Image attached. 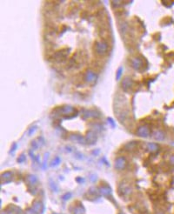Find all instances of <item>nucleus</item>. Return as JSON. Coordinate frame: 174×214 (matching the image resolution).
I'll return each mask as SVG.
<instances>
[{
    "label": "nucleus",
    "mask_w": 174,
    "mask_h": 214,
    "mask_svg": "<svg viewBox=\"0 0 174 214\" xmlns=\"http://www.w3.org/2000/svg\"><path fill=\"white\" fill-rule=\"evenodd\" d=\"M133 193V189L131 185H129L127 182L123 181L118 186V193L122 198H129Z\"/></svg>",
    "instance_id": "nucleus-1"
},
{
    "label": "nucleus",
    "mask_w": 174,
    "mask_h": 214,
    "mask_svg": "<svg viewBox=\"0 0 174 214\" xmlns=\"http://www.w3.org/2000/svg\"><path fill=\"white\" fill-rule=\"evenodd\" d=\"M94 49L96 53L98 55H104L108 51V44L104 41H97L95 43Z\"/></svg>",
    "instance_id": "nucleus-2"
},
{
    "label": "nucleus",
    "mask_w": 174,
    "mask_h": 214,
    "mask_svg": "<svg viewBox=\"0 0 174 214\" xmlns=\"http://www.w3.org/2000/svg\"><path fill=\"white\" fill-rule=\"evenodd\" d=\"M136 134H137V136L141 137V138H148L151 135V130H150L149 126L146 125V124L140 125L137 129Z\"/></svg>",
    "instance_id": "nucleus-3"
},
{
    "label": "nucleus",
    "mask_w": 174,
    "mask_h": 214,
    "mask_svg": "<svg viewBox=\"0 0 174 214\" xmlns=\"http://www.w3.org/2000/svg\"><path fill=\"white\" fill-rule=\"evenodd\" d=\"M114 166L118 171L125 170V167L127 166V160L124 157H118V158L115 159Z\"/></svg>",
    "instance_id": "nucleus-4"
},
{
    "label": "nucleus",
    "mask_w": 174,
    "mask_h": 214,
    "mask_svg": "<svg viewBox=\"0 0 174 214\" xmlns=\"http://www.w3.org/2000/svg\"><path fill=\"white\" fill-rule=\"evenodd\" d=\"M85 141H86V143L89 144V145H93V144L97 141L96 132L93 131L92 130L87 131V132H86V136H85Z\"/></svg>",
    "instance_id": "nucleus-5"
},
{
    "label": "nucleus",
    "mask_w": 174,
    "mask_h": 214,
    "mask_svg": "<svg viewBox=\"0 0 174 214\" xmlns=\"http://www.w3.org/2000/svg\"><path fill=\"white\" fill-rule=\"evenodd\" d=\"M73 112H77V111L73 107H71L70 105L63 106L62 108H60V110H59V113L64 115V116H71Z\"/></svg>",
    "instance_id": "nucleus-6"
},
{
    "label": "nucleus",
    "mask_w": 174,
    "mask_h": 214,
    "mask_svg": "<svg viewBox=\"0 0 174 214\" xmlns=\"http://www.w3.org/2000/svg\"><path fill=\"white\" fill-rule=\"evenodd\" d=\"M83 117L84 118H90V117H99L100 112L97 110H84Z\"/></svg>",
    "instance_id": "nucleus-7"
},
{
    "label": "nucleus",
    "mask_w": 174,
    "mask_h": 214,
    "mask_svg": "<svg viewBox=\"0 0 174 214\" xmlns=\"http://www.w3.org/2000/svg\"><path fill=\"white\" fill-rule=\"evenodd\" d=\"M97 76L90 70H88L84 75V80L86 82H89V83H92V82H95L97 80Z\"/></svg>",
    "instance_id": "nucleus-8"
},
{
    "label": "nucleus",
    "mask_w": 174,
    "mask_h": 214,
    "mask_svg": "<svg viewBox=\"0 0 174 214\" xmlns=\"http://www.w3.org/2000/svg\"><path fill=\"white\" fill-rule=\"evenodd\" d=\"M68 51H69V50L66 51V49H63L61 51L56 52L55 55H54V58H55L57 61H62V60H64V59L67 57Z\"/></svg>",
    "instance_id": "nucleus-9"
},
{
    "label": "nucleus",
    "mask_w": 174,
    "mask_h": 214,
    "mask_svg": "<svg viewBox=\"0 0 174 214\" xmlns=\"http://www.w3.org/2000/svg\"><path fill=\"white\" fill-rule=\"evenodd\" d=\"M153 136L156 140L163 141L166 138V133H165V131H163V130H161V129H157V130H155V131H153Z\"/></svg>",
    "instance_id": "nucleus-10"
},
{
    "label": "nucleus",
    "mask_w": 174,
    "mask_h": 214,
    "mask_svg": "<svg viewBox=\"0 0 174 214\" xmlns=\"http://www.w3.org/2000/svg\"><path fill=\"white\" fill-rule=\"evenodd\" d=\"M159 145L156 143H148L146 145V150L151 153H156L159 151Z\"/></svg>",
    "instance_id": "nucleus-11"
},
{
    "label": "nucleus",
    "mask_w": 174,
    "mask_h": 214,
    "mask_svg": "<svg viewBox=\"0 0 174 214\" xmlns=\"http://www.w3.org/2000/svg\"><path fill=\"white\" fill-rule=\"evenodd\" d=\"M133 81L132 80V78L130 77H125V78L122 80V87L125 91H128L130 88H132Z\"/></svg>",
    "instance_id": "nucleus-12"
},
{
    "label": "nucleus",
    "mask_w": 174,
    "mask_h": 214,
    "mask_svg": "<svg viewBox=\"0 0 174 214\" xmlns=\"http://www.w3.org/2000/svg\"><path fill=\"white\" fill-rule=\"evenodd\" d=\"M132 66L135 70H139L142 67L143 65V60L140 58H133L131 61Z\"/></svg>",
    "instance_id": "nucleus-13"
},
{
    "label": "nucleus",
    "mask_w": 174,
    "mask_h": 214,
    "mask_svg": "<svg viewBox=\"0 0 174 214\" xmlns=\"http://www.w3.org/2000/svg\"><path fill=\"white\" fill-rule=\"evenodd\" d=\"M70 139L73 142H77V143H80V144H85V138H83L82 136L78 135V134H71L70 136Z\"/></svg>",
    "instance_id": "nucleus-14"
},
{
    "label": "nucleus",
    "mask_w": 174,
    "mask_h": 214,
    "mask_svg": "<svg viewBox=\"0 0 174 214\" xmlns=\"http://www.w3.org/2000/svg\"><path fill=\"white\" fill-rule=\"evenodd\" d=\"M31 208L34 210L35 212L37 213H40L42 211H43V203H42L40 200H35L33 203H32V206H31Z\"/></svg>",
    "instance_id": "nucleus-15"
},
{
    "label": "nucleus",
    "mask_w": 174,
    "mask_h": 214,
    "mask_svg": "<svg viewBox=\"0 0 174 214\" xmlns=\"http://www.w3.org/2000/svg\"><path fill=\"white\" fill-rule=\"evenodd\" d=\"M111 187L106 186H101L99 188V193L104 195V196H109L111 194Z\"/></svg>",
    "instance_id": "nucleus-16"
},
{
    "label": "nucleus",
    "mask_w": 174,
    "mask_h": 214,
    "mask_svg": "<svg viewBox=\"0 0 174 214\" xmlns=\"http://www.w3.org/2000/svg\"><path fill=\"white\" fill-rule=\"evenodd\" d=\"M26 181H27V183L29 185L33 186L34 184H36L38 182V178L35 175H33V174H29L26 177Z\"/></svg>",
    "instance_id": "nucleus-17"
},
{
    "label": "nucleus",
    "mask_w": 174,
    "mask_h": 214,
    "mask_svg": "<svg viewBox=\"0 0 174 214\" xmlns=\"http://www.w3.org/2000/svg\"><path fill=\"white\" fill-rule=\"evenodd\" d=\"M84 212H85V210L81 205L77 206L72 210V214H84Z\"/></svg>",
    "instance_id": "nucleus-18"
},
{
    "label": "nucleus",
    "mask_w": 174,
    "mask_h": 214,
    "mask_svg": "<svg viewBox=\"0 0 174 214\" xmlns=\"http://www.w3.org/2000/svg\"><path fill=\"white\" fill-rule=\"evenodd\" d=\"M136 146H137V142L136 141H132V142L128 143L127 145H125V148L127 152H132L136 148Z\"/></svg>",
    "instance_id": "nucleus-19"
},
{
    "label": "nucleus",
    "mask_w": 174,
    "mask_h": 214,
    "mask_svg": "<svg viewBox=\"0 0 174 214\" xmlns=\"http://www.w3.org/2000/svg\"><path fill=\"white\" fill-rule=\"evenodd\" d=\"M11 176H12V173L11 172H5V173H4L1 175V179L5 180H10L11 178Z\"/></svg>",
    "instance_id": "nucleus-20"
},
{
    "label": "nucleus",
    "mask_w": 174,
    "mask_h": 214,
    "mask_svg": "<svg viewBox=\"0 0 174 214\" xmlns=\"http://www.w3.org/2000/svg\"><path fill=\"white\" fill-rule=\"evenodd\" d=\"M59 163H60V158H58V157H56L55 159H52V161L51 162V166H57V165H59Z\"/></svg>",
    "instance_id": "nucleus-21"
},
{
    "label": "nucleus",
    "mask_w": 174,
    "mask_h": 214,
    "mask_svg": "<svg viewBox=\"0 0 174 214\" xmlns=\"http://www.w3.org/2000/svg\"><path fill=\"white\" fill-rule=\"evenodd\" d=\"M102 129V126L101 124H95L92 125V131H100Z\"/></svg>",
    "instance_id": "nucleus-22"
},
{
    "label": "nucleus",
    "mask_w": 174,
    "mask_h": 214,
    "mask_svg": "<svg viewBox=\"0 0 174 214\" xmlns=\"http://www.w3.org/2000/svg\"><path fill=\"white\" fill-rule=\"evenodd\" d=\"M25 214H38L32 208H28L25 211Z\"/></svg>",
    "instance_id": "nucleus-23"
},
{
    "label": "nucleus",
    "mask_w": 174,
    "mask_h": 214,
    "mask_svg": "<svg viewBox=\"0 0 174 214\" xmlns=\"http://www.w3.org/2000/svg\"><path fill=\"white\" fill-rule=\"evenodd\" d=\"M169 163H170V165L174 166V153L169 157Z\"/></svg>",
    "instance_id": "nucleus-24"
},
{
    "label": "nucleus",
    "mask_w": 174,
    "mask_h": 214,
    "mask_svg": "<svg viewBox=\"0 0 174 214\" xmlns=\"http://www.w3.org/2000/svg\"><path fill=\"white\" fill-rule=\"evenodd\" d=\"M71 193H66L63 196L62 199L63 200H68L69 199H71Z\"/></svg>",
    "instance_id": "nucleus-25"
},
{
    "label": "nucleus",
    "mask_w": 174,
    "mask_h": 214,
    "mask_svg": "<svg viewBox=\"0 0 174 214\" xmlns=\"http://www.w3.org/2000/svg\"><path fill=\"white\" fill-rule=\"evenodd\" d=\"M25 160V154H21L20 156H19V158L18 159V163H22V162H24Z\"/></svg>",
    "instance_id": "nucleus-26"
},
{
    "label": "nucleus",
    "mask_w": 174,
    "mask_h": 214,
    "mask_svg": "<svg viewBox=\"0 0 174 214\" xmlns=\"http://www.w3.org/2000/svg\"><path fill=\"white\" fill-rule=\"evenodd\" d=\"M122 72H123V68H122V67H120V68L118 70V72H117V79H118V80L119 79V78H120Z\"/></svg>",
    "instance_id": "nucleus-27"
},
{
    "label": "nucleus",
    "mask_w": 174,
    "mask_h": 214,
    "mask_svg": "<svg viewBox=\"0 0 174 214\" xmlns=\"http://www.w3.org/2000/svg\"><path fill=\"white\" fill-rule=\"evenodd\" d=\"M35 130H37V126H33L32 128H31V130H30V131H29V136L32 135V134L35 132Z\"/></svg>",
    "instance_id": "nucleus-28"
},
{
    "label": "nucleus",
    "mask_w": 174,
    "mask_h": 214,
    "mask_svg": "<svg viewBox=\"0 0 174 214\" xmlns=\"http://www.w3.org/2000/svg\"><path fill=\"white\" fill-rule=\"evenodd\" d=\"M50 183H51V189H52L53 191H57V186H56L55 184H53V185H52L51 181H50Z\"/></svg>",
    "instance_id": "nucleus-29"
},
{
    "label": "nucleus",
    "mask_w": 174,
    "mask_h": 214,
    "mask_svg": "<svg viewBox=\"0 0 174 214\" xmlns=\"http://www.w3.org/2000/svg\"><path fill=\"white\" fill-rule=\"evenodd\" d=\"M16 148H17V145H16V144H14L13 146H12V149L11 150V152H14V151L16 150Z\"/></svg>",
    "instance_id": "nucleus-30"
},
{
    "label": "nucleus",
    "mask_w": 174,
    "mask_h": 214,
    "mask_svg": "<svg viewBox=\"0 0 174 214\" xmlns=\"http://www.w3.org/2000/svg\"><path fill=\"white\" fill-rule=\"evenodd\" d=\"M120 214H124V213H120Z\"/></svg>",
    "instance_id": "nucleus-31"
}]
</instances>
